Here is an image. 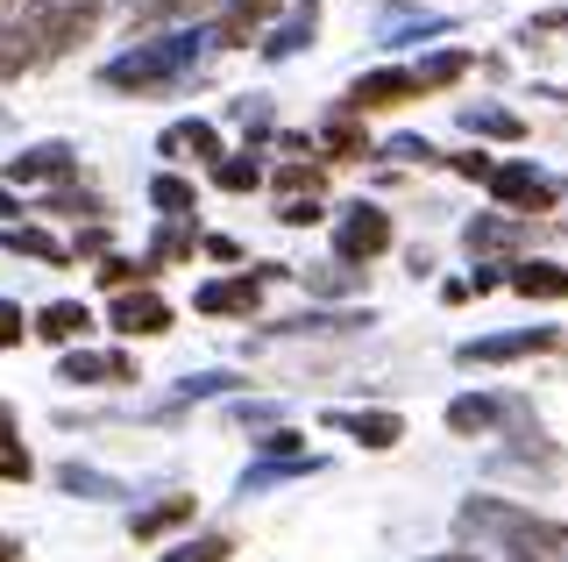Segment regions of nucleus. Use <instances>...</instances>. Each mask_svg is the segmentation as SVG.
Here are the masks:
<instances>
[{
    "label": "nucleus",
    "instance_id": "obj_39",
    "mask_svg": "<svg viewBox=\"0 0 568 562\" xmlns=\"http://www.w3.org/2000/svg\"><path fill=\"white\" fill-rule=\"evenodd\" d=\"M277 221H284V228H313V221H320V200H284Z\"/></svg>",
    "mask_w": 568,
    "mask_h": 562
},
{
    "label": "nucleus",
    "instance_id": "obj_35",
    "mask_svg": "<svg viewBox=\"0 0 568 562\" xmlns=\"http://www.w3.org/2000/svg\"><path fill=\"white\" fill-rule=\"evenodd\" d=\"M384 157H398V164H434V143H426V136H390V143H384Z\"/></svg>",
    "mask_w": 568,
    "mask_h": 562
},
{
    "label": "nucleus",
    "instance_id": "obj_9",
    "mask_svg": "<svg viewBox=\"0 0 568 562\" xmlns=\"http://www.w3.org/2000/svg\"><path fill=\"white\" fill-rule=\"evenodd\" d=\"M277 8H284V0H227V8H221V22H213V43H221V50H242V43L256 37V29L271 22Z\"/></svg>",
    "mask_w": 568,
    "mask_h": 562
},
{
    "label": "nucleus",
    "instance_id": "obj_12",
    "mask_svg": "<svg viewBox=\"0 0 568 562\" xmlns=\"http://www.w3.org/2000/svg\"><path fill=\"white\" fill-rule=\"evenodd\" d=\"M200 313H256L263 307V278H221V285H200V300H192Z\"/></svg>",
    "mask_w": 568,
    "mask_h": 562
},
{
    "label": "nucleus",
    "instance_id": "obj_37",
    "mask_svg": "<svg viewBox=\"0 0 568 562\" xmlns=\"http://www.w3.org/2000/svg\"><path fill=\"white\" fill-rule=\"evenodd\" d=\"M178 555H185V562H227L235 549H227V534H206V541H185Z\"/></svg>",
    "mask_w": 568,
    "mask_h": 562
},
{
    "label": "nucleus",
    "instance_id": "obj_43",
    "mask_svg": "<svg viewBox=\"0 0 568 562\" xmlns=\"http://www.w3.org/2000/svg\"><path fill=\"white\" fill-rule=\"evenodd\" d=\"M0 562H22V541L14 534H0Z\"/></svg>",
    "mask_w": 568,
    "mask_h": 562
},
{
    "label": "nucleus",
    "instance_id": "obj_10",
    "mask_svg": "<svg viewBox=\"0 0 568 562\" xmlns=\"http://www.w3.org/2000/svg\"><path fill=\"white\" fill-rule=\"evenodd\" d=\"M64 384H135V363L121 357V349H79V357H64V371H58Z\"/></svg>",
    "mask_w": 568,
    "mask_h": 562
},
{
    "label": "nucleus",
    "instance_id": "obj_29",
    "mask_svg": "<svg viewBox=\"0 0 568 562\" xmlns=\"http://www.w3.org/2000/svg\"><path fill=\"white\" fill-rule=\"evenodd\" d=\"M36 478V455L22 449V434L0 428V484H29Z\"/></svg>",
    "mask_w": 568,
    "mask_h": 562
},
{
    "label": "nucleus",
    "instance_id": "obj_30",
    "mask_svg": "<svg viewBox=\"0 0 568 562\" xmlns=\"http://www.w3.org/2000/svg\"><path fill=\"white\" fill-rule=\"evenodd\" d=\"M413 72H419V86H426V93H440V86H455L462 72H469V50H440V58L413 64Z\"/></svg>",
    "mask_w": 568,
    "mask_h": 562
},
{
    "label": "nucleus",
    "instance_id": "obj_16",
    "mask_svg": "<svg viewBox=\"0 0 568 562\" xmlns=\"http://www.w3.org/2000/svg\"><path fill=\"white\" fill-rule=\"evenodd\" d=\"M511 292H526V300H568V271L547 257H526V263H511Z\"/></svg>",
    "mask_w": 568,
    "mask_h": 562
},
{
    "label": "nucleus",
    "instance_id": "obj_11",
    "mask_svg": "<svg viewBox=\"0 0 568 562\" xmlns=\"http://www.w3.org/2000/svg\"><path fill=\"white\" fill-rule=\"evenodd\" d=\"M462 242H469V257H505L526 242V221L519 214H476L469 228H462Z\"/></svg>",
    "mask_w": 568,
    "mask_h": 562
},
{
    "label": "nucleus",
    "instance_id": "obj_45",
    "mask_svg": "<svg viewBox=\"0 0 568 562\" xmlns=\"http://www.w3.org/2000/svg\"><path fill=\"white\" fill-rule=\"evenodd\" d=\"M426 562H469V555H426Z\"/></svg>",
    "mask_w": 568,
    "mask_h": 562
},
{
    "label": "nucleus",
    "instance_id": "obj_33",
    "mask_svg": "<svg viewBox=\"0 0 568 562\" xmlns=\"http://www.w3.org/2000/svg\"><path fill=\"white\" fill-rule=\"evenodd\" d=\"M58 484H64V491H100V499H121V484H114V478H100V470H79V463H64V470H58Z\"/></svg>",
    "mask_w": 568,
    "mask_h": 562
},
{
    "label": "nucleus",
    "instance_id": "obj_15",
    "mask_svg": "<svg viewBox=\"0 0 568 562\" xmlns=\"http://www.w3.org/2000/svg\"><path fill=\"white\" fill-rule=\"evenodd\" d=\"M313 29H320V0H292V22H284L271 43H256V50H263L271 64H277V58H298V50L313 43Z\"/></svg>",
    "mask_w": 568,
    "mask_h": 562
},
{
    "label": "nucleus",
    "instance_id": "obj_1",
    "mask_svg": "<svg viewBox=\"0 0 568 562\" xmlns=\"http://www.w3.org/2000/svg\"><path fill=\"white\" fill-rule=\"evenodd\" d=\"M206 50H221L213 37H192V29H171V37H150L135 50H121V58L100 64V86L106 93H171V86H185L192 72H200Z\"/></svg>",
    "mask_w": 568,
    "mask_h": 562
},
{
    "label": "nucleus",
    "instance_id": "obj_19",
    "mask_svg": "<svg viewBox=\"0 0 568 562\" xmlns=\"http://www.w3.org/2000/svg\"><path fill=\"white\" fill-rule=\"evenodd\" d=\"M85 328H93V313H85L79 300H50L43 313H36V335L43 342H79Z\"/></svg>",
    "mask_w": 568,
    "mask_h": 562
},
{
    "label": "nucleus",
    "instance_id": "obj_24",
    "mask_svg": "<svg viewBox=\"0 0 568 562\" xmlns=\"http://www.w3.org/2000/svg\"><path fill=\"white\" fill-rule=\"evenodd\" d=\"M206 8H213V0H135V8H129V29H150V22H185V14L200 22Z\"/></svg>",
    "mask_w": 568,
    "mask_h": 562
},
{
    "label": "nucleus",
    "instance_id": "obj_41",
    "mask_svg": "<svg viewBox=\"0 0 568 562\" xmlns=\"http://www.w3.org/2000/svg\"><path fill=\"white\" fill-rule=\"evenodd\" d=\"M106 250V228H79V242H71V257H100Z\"/></svg>",
    "mask_w": 568,
    "mask_h": 562
},
{
    "label": "nucleus",
    "instance_id": "obj_38",
    "mask_svg": "<svg viewBox=\"0 0 568 562\" xmlns=\"http://www.w3.org/2000/svg\"><path fill=\"white\" fill-rule=\"evenodd\" d=\"M568 29V8H555V14H532V22L519 29V43H540V37H561Z\"/></svg>",
    "mask_w": 568,
    "mask_h": 562
},
{
    "label": "nucleus",
    "instance_id": "obj_22",
    "mask_svg": "<svg viewBox=\"0 0 568 562\" xmlns=\"http://www.w3.org/2000/svg\"><path fill=\"white\" fill-rule=\"evenodd\" d=\"M185 520H192V499H156V505H142V513L129 520V534L156 541V534H171V526H185Z\"/></svg>",
    "mask_w": 568,
    "mask_h": 562
},
{
    "label": "nucleus",
    "instance_id": "obj_18",
    "mask_svg": "<svg viewBox=\"0 0 568 562\" xmlns=\"http://www.w3.org/2000/svg\"><path fill=\"white\" fill-rule=\"evenodd\" d=\"M0 250H8V257H36V263H64V257H71L58 235H43V228H22V221L0 228Z\"/></svg>",
    "mask_w": 568,
    "mask_h": 562
},
{
    "label": "nucleus",
    "instance_id": "obj_40",
    "mask_svg": "<svg viewBox=\"0 0 568 562\" xmlns=\"http://www.w3.org/2000/svg\"><path fill=\"white\" fill-rule=\"evenodd\" d=\"M455 171H462V179H484V185H490V171H497V164H490L484 150H469V157H455Z\"/></svg>",
    "mask_w": 568,
    "mask_h": 562
},
{
    "label": "nucleus",
    "instance_id": "obj_7",
    "mask_svg": "<svg viewBox=\"0 0 568 562\" xmlns=\"http://www.w3.org/2000/svg\"><path fill=\"white\" fill-rule=\"evenodd\" d=\"M71 171H79V150H71V143H36V150L8 157L14 185H58V179H71Z\"/></svg>",
    "mask_w": 568,
    "mask_h": 562
},
{
    "label": "nucleus",
    "instance_id": "obj_26",
    "mask_svg": "<svg viewBox=\"0 0 568 562\" xmlns=\"http://www.w3.org/2000/svg\"><path fill=\"white\" fill-rule=\"evenodd\" d=\"M497 413H505L497 399H476V392H469V399H455V407H448V428H455V434H490Z\"/></svg>",
    "mask_w": 568,
    "mask_h": 562
},
{
    "label": "nucleus",
    "instance_id": "obj_13",
    "mask_svg": "<svg viewBox=\"0 0 568 562\" xmlns=\"http://www.w3.org/2000/svg\"><path fill=\"white\" fill-rule=\"evenodd\" d=\"M327 428L355 434L363 449H398V442H405V420H398V413H327Z\"/></svg>",
    "mask_w": 568,
    "mask_h": 562
},
{
    "label": "nucleus",
    "instance_id": "obj_48",
    "mask_svg": "<svg viewBox=\"0 0 568 562\" xmlns=\"http://www.w3.org/2000/svg\"><path fill=\"white\" fill-rule=\"evenodd\" d=\"M129 8H135V0H129Z\"/></svg>",
    "mask_w": 568,
    "mask_h": 562
},
{
    "label": "nucleus",
    "instance_id": "obj_42",
    "mask_svg": "<svg viewBox=\"0 0 568 562\" xmlns=\"http://www.w3.org/2000/svg\"><path fill=\"white\" fill-rule=\"evenodd\" d=\"M206 257H213V263H235V257H242V242H227V235H206Z\"/></svg>",
    "mask_w": 568,
    "mask_h": 562
},
{
    "label": "nucleus",
    "instance_id": "obj_20",
    "mask_svg": "<svg viewBox=\"0 0 568 562\" xmlns=\"http://www.w3.org/2000/svg\"><path fill=\"white\" fill-rule=\"evenodd\" d=\"M298 285L313 292V300H348V292H363V271H355V263H320V271H298Z\"/></svg>",
    "mask_w": 568,
    "mask_h": 562
},
{
    "label": "nucleus",
    "instance_id": "obj_34",
    "mask_svg": "<svg viewBox=\"0 0 568 562\" xmlns=\"http://www.w3.org/2000/svg\"><path fill=\"white\" fill-rule=\"evenodd\" d=\"M22 335H36V313H22L14 300H0V349H14Z\"/></svg>",
    "mask_w": 568,
    "mask_h": 562
},
{
    "label": "nucleus",
    "instance_id": "obj_8",
    "mask_svg": "<svg viewBox=\"0 0 568 562\" xmlns=\"http://www.w3.org/2000/svg\"><path fill=\"white\" fill-rule=\"evenodd\" d=\"M114 328H121V335H171V300H156L150 285L121 292V300H114Z\"/></svg>",
    "mask_w": 568,
    "mask_h": 562
},
{
    "label": "nucleus",
    "instance_id": "obj_2",
    "mask_svg": "<svg viewBox=\"0 0 568 562\" xmlns=\"http://www.w3.org/2000/svg\"><path fill=\"white\" fill-rule=\"evenodd\" d=\"M462 526L497 534L519 562H532V555H568V526L532 520V513H519V505H505V499H469V505H462Z\"/></svg>",
    "mask_w": 568,
    "mask_h": 562
},
{
    "label": "nucleus",
    "instance_id": "obj_25",
    "mask_svg": "<svg viewBox=\"0 0 568 562\" xmlns=\"http://www.w3.org/2000/svg\"><path fill=\"white\" fill-rule=\"evenodd\" d=\"M192 250H200V228H192V221H164V228H156V242H150V271H156V263L192 257Z\"/></svg>",
    "mask_w": 568,
    "mask_h": 562
},
{
    "label": "nucleus",
    "instance_id": "obj_27",
    "mask_svg": "<svg viewBox=\"0 0 568 562\" xmlns=\"http://www.w3.org/2000/svg\"><path fill=\"white\" fill-rule=\"evenodd\" d=\"M320 150H327V157H363V150H369L363 121H355V114H334L327 129H320Z\"/></svg>",
    "mask_w": 568,
    "mask_h": 562
},
{
    "label": "nucleus",
    "instance_id": "obj_31",
    "mask_svg": "<svg viewBox=\"0 0 568 562\" xmlns=\"http://www.w3.org/2000/svg\"><path fill=\"white\" fill-rule=\"evenodd\" d=\"M448 29H455V14H390L384 43H398V37H448Z\"/></svg>",
    "mask_w": 568,
    "mask_h": 562
},
{
    "label": "nucleus",
    "instance_id": "obj_23",
    "mask_svg": "<svg viewBox=\"0 0 568 562\" xmlns=\"http://www.w3.org/2000/svg\"><path fill=\"white\" fill-rule=\"evenodd\" d=\"M348 328H369V313H292L277 321V335H348Z\"/></svg>",
    "mask_w": 568,
    "mask_h": 562
},
{
    "label": "nucleus",
    "instance_id": "obj_28",
    "mask_svg": "<svg viewBox=\"0 0 568 562\" xmlns=\"http://www.w3.org/2000/svg\"><path fill=\"white\" fill-rule=\"evenodd\" d=\"M213 185H221V192H256L263 185V164H256V157H221V164H213Z\"/></svg>",
    "mask_w": 568,
    "mask_h": 562
},
{
    "label": "nucleus",
    "instance_id": "obj_36",
    "mask_svg": "<svg viewBox=\"0 0 568 562\" xmlns=\"http://www.w3.org/2000/svg\"><path fill=\"white\" fill-rule=\"evenodd\" d=\"M227 384H242V378L235 371H200V378L178 384V399H213V392H227Z\"/></svg>",
    "mask_w": 568,
    "mask_h": 562
},
{
    "label": "nucleus",
    "instance_id": "obj_3",
    "mask_svg": "<svg viewBox=\"0 0 568 562\" xmlns=\"http://www.w3.org/2000/svg\"><path fill=\"white\" fill-rule=\"evenodd\" d=\"M384 250H390V214H384V207H369V200L342 207V221H334V257H342V263H369Z\"/></svg>",
    "mask_w": 568,
    "mask_h": 562
},
{
    "label": "nucleus",
    "instance_id": "obj_32",
    "mask_svg": "<svg viewBox=\"0 0 568 562\" xmlns=\"http://www.w3.org/2000/svg\"><path fill=\"white\" fill-rule=\"evenodd\" d=\"M43 214H106V200H100V192H71V185H58V192L43 200Z\"/></svg>",
    "mask_w": 568,
    "mask_h": 562
},
{
    "label": "nucleus",
    "instance_id": "obj_47",
    "mask_svg": "<svg viewBox=\"0 0 568 562\" xmlns=\"http://www.w3.org/2000/svg\"><path fill=\"white\" fill-rule=\"evenodd\" d=\"M171 562H185V555H171Z\"/></svg>",
    "mask_w": 568,
    "mask_h": 562
},
{
    "label": "nucleus",
    "instance_id": "obj_5",
    "mask_svg": "<svg viewBox=\"0 0 568 562\" xmlns=\"http://www.w3.org/2000/svg\"><path fill=\"white\" fill-rule=\"evenodd\" d=\"M426 86L413 64H384V72H363L348 86V114H377V108H405V100H419Z\"/></svg>",
    "mask_w": 568,
    "mask_h": 562
},
{
    "label": "nucleus",
    "instance_id": "obj_46",
    "mask_svg": "<svg viewBox=\"0 0 568 562\" xmlns=\"http://www.w3.org/2000/svg\"><path fill=\"white\" fill-rule=\"evenodd\" d=\"M8 8H14V0H0V14H8Z\"/></svg>",
    "mask_w": 568,
    "mask_h": 562
},
{
    "label": "nucleus",
    "instance_id": "obj_4",
    "mask_svg": "<svg viewBox=\"0 0 568 562\" xmlns=\"http://www.w3.org/2000/svg\"><path fill=\"white\" fill-rule=\"evenodd\" d=\"M490 200L526 221V214H547V207L561 200V179H547V171H532V164H497L490 171Z\"/></svg>",
    "mask_w": 568,
    "mask_h": 562
},
{
    "label": "nucleus",
    "instance_id": "obj_21",
    "mask_svg": "<svg viewBox=\"0 0 568 562\" xmlns=\"http://www.w3.org/2000/svg\"><path fill=\"white\" fill-rule=\"evenodd\" d=\"M150 207H164L171 221H192V214H200V185L178 179V171H164V179H150Z\"/></svg>",
    "mask_w": 568,
    "mask_h": 562
},
{
    "label": "nucleus",
    "instance_id": "obj_17",
    "mask_svg": "<svg viewBox=\"0 0 568 562\" xmlns=\"http://www.w3.org/2000/svg\"><path fill=\"white\" fill-rule=\"evenodd\" d=\"M462 129H469V136H490V143H519L526 121L511 114V108H497V100H469V108H462Z\"/></svg>",
    "mask_w": 568,
    "mask_h": 562
},
{
    "label": "nucleus",
    "instance_id": "obj_6",
    "mask_svg": "<svg viewBox=\"0 0 568 562\" xmlns=\"http://www.w3.org/2000/svg\"><path fill=\"white\" fill-rule=\"evenodd\" d=\"M540 349H561V328H519V335H484V342H462L455 363H511V357H540Z\"/></svg>",
    "mask_w": 568,
    "mask_h": 562
},
{
    "label": "nucleus",
    "instance_id": "obj_14",
    "mask_svg": "<svg viewBox=\"0 0 568 562\" xmlns=\"http://www.w3.org/2000/svg\"><path fill=\"white\" fill-rule=\"evenodd\" d=\"M156 150L164 157H200V164H221V136H213V121H178V129L156 136Z\"/></svg>",
    "mask_w": 568,
    "mask_h": 562
},
{
    "label": "nucleus",
    "instance_id": "obj_44",
    "mask_svg": "<svg viewBox=\"0 0 568 562\" xmlns=\"http://www.w3.org/2000/svg\"><path fill=\"white\" fill-rule=\"evenodd\" d=\"M8 214H22V207H14V192H8V185H0V221H8Z\"/></svg>",
    "mask_w": 568,
    "mask_h": 562
}]
</instances>
